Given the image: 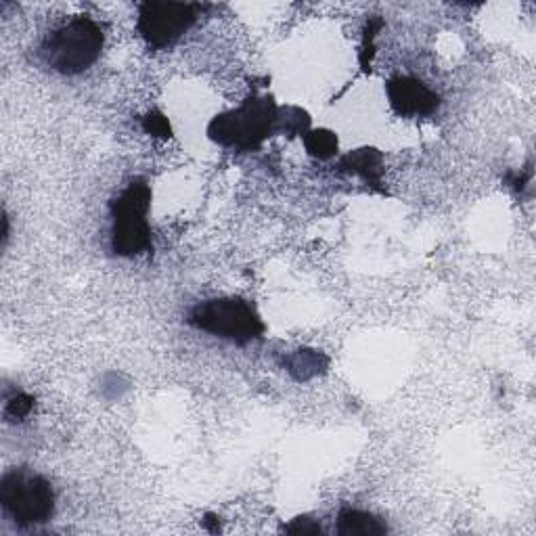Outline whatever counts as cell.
Wrapping results in <instances>:
<instances>
[{"label":"cell","instance_id":"cell-8","mask_svg":"<svg viewBox=\"0 0 536 536\" xmlns=\"http://www.w3.org/2000/svg\"><path fill=\"white\" fill-rule=\"evenodd\" d=\"M338 168H340V172L354 174V176L363 178V181L367 183V187H371L373 191L384 193V181H382V176H384V155L379 153L377 149L363 147V149L350 151L340 160Z\"/></svg>","mask_w":536,"mask_h":536},{"label":"cell","instance_id":"cell-7","mask_svg":"<svg viewBox=\"0 0 536 536\" xmlns=\"http://www.w3.org/2000/svg\"><path fill=\"white\" fill-rule=\"evenodd\" d=\"M386 95L400 118H430L440 107V97L413 76H394L386 84Z\"/></svg>","mask_w":536,"mask_h":536},{"label":"cell","instance_id":"cell-1","mask_svg":"<svg viewBox=\"0 0 536 536\" xmlns=\"http://www.w3.org/2000/svg\"><path fill=\"white\" fill-rule=\"evenodd\" d=\"M105 34L95 19L76 15L55 28L40 44V59L61 76H78L101 57Z\"/></svg>","mask_w":536,"mask_h":536},{"label":"cell","instance_id":"cell-5","mask_svg":"<svg viewBox=\"0 0 536 536\" xmlns=\"http://www.w3.org/2000/svg\"><path fill=\"white\" fill-rule=\"evenodd\" d=\"M187 323L197 331L239 346L260 340L266 329L256 308L243 298H214L199 302L189 310Z\"/></svg>","mask_w":536,"mask_h":536},{"label":"cell","instance_id":"cell-14","mask_svg":"<svg viewBox=\"0 0 536 536\" xmlns=\"http://www.w3.org/2000/svg\"><path fill=\"white\" fill-rule=\"evenodd\" d=\"M143 130L151 137H160V139H170L172 137V128L168 118L162 114V111H151L143 118Z\"/></svg>","mask_w":536,"mask_h":536},{"label":"cell","instance_id":"cell-11","mask_svg":"<svg viewBox=\"0 0 536 536\" xmlns=\"http://www.w3.org/2000/svg\"><path fill=\"white\" fill-rule=\"evenodd\" d=\"M327 356H323L321 352L317 350H298L294 356H289L287 361V367L289 371H296L300 369V373L296 375V379H308V377H315L321 373V369L327 367Z\"/></svg>","mask_w":536,"mask_h":536},{"label":"cell","instance_id":"cell-9","mask_svg":"<svg viewBox=\"0 0 536 536\" xmlns=\"http://www.w3.org/2000/svg\"><path fill=\"white\" fill-rule=\"evenodd\" d=\"M338 534L340 536H384L388 534V524L363 509H342L338 513Z\"/></svg>","mask_w":536,"mask_h":536},{"label":"cell","instance_id":"cell-10","mask_svg":"<svg viewBox=\"0 0 536 536\" xmlns=\"http://www.w3.org/2000/svg\"><path fill=\"white\" fill-rule=\"evenodd\" d=\"M304 145L308 155L317 160H331L333 155H338V137H335V132L327 130V128H319V130H308L304 134Z\"/></svg>","mask_w":536,"mask_h":536},{"label":"cell","instance_id":"cell-16","mask_svg":"<svg viewBox=\"0 0 536 536\" xmlns=\"http://www.w3.org/2000/svg\"><path fill=\"white\" fill-rule=\"evenodd\" d=\"M220 518L218 516H212V513H208L206 520H204V526L210 530V532H218L220 530Z\"/></svg>","mask_w":536,"mask_h":536},{"label":"cell","instance_id":"cell-6","mask_svg":"<svg viewBox=\"0 0 536 536\" xmlns=\"http://www.w3.org/2000/svg\"><path fill=\"white\" fill-rule=\"evenodd\" d=\"M201 11L204 7L189 3H141L137 28L149 49H170L195 26Z\"/></svg>","mask_w":536,"mask_h":536},{"label":"cell","instance_id":"cell-15","mask_svg":"<svg viewBox=\"0 0 536 536\" xmlns=\"http://www.w3.org/2000/svg\"><path fill=\"white\" fill-rule=\"evenodd\" d=\"M283 532H287V534H323V528L317 520L302 516V518L292 520L287 526H283Z\"/></svg>","mask_w":536,"mask_h":536},{"label":"cell","instance_id":"cell-3","mask_svg":"<svg viewBox=\"0 0 536 536\" xmlns=\"http://www.w3.org/2000/svg\"><path fill=\"white\" fill-rule=\"evenodd\" d=\"M151 187L143 178H134L124 191L111 201V250L116 256L132 258L153 248L151 227Z\"/></svg>","mask_w":536,"mask_h":536},{"label":"cell","instance_id":"cell-12","mask_svg":"<svg viewBox=\"0 0 536 536\" xmlns=\"http://www.w3.org/2000/svg\"><path fill=\"white\" fill-rule=\"evenodd\" d=\"M34 396L26 394V392H17L13 394L9 400H7V405H5V417L9 421H24L32 409H34Z\"/></svg>","mask_w":536,"mask_h":536},{"label":"cell","instance_id":"cell-13","mask_svg":"<svg viewBox=\"0 0 536 536\" xmlns=\"http://www.w3.org/2000/svg\"><path fill=\"white\" fill-rule=\"evenodd\" d=\"M384 28V21L379 17H371L367 21V28H365V36H363V51H361V65L363 70L367 72L369 65H371V57L375 53V38H377V32Z\"/></svg>","mask_w":536,"mask_h":536},{"label":"cell","instance_id":"cell-4","mask_svg":"<svg viewBox=\"0 0 536 536\" xmlns=\"http://www.w3.org/2000/svg\"><path fill=\"white\" fill-rule=\"evenodd\" d=\"M0 507L19 528L47 524L55 516L53 484L32 469H9L0 478Z\"/></svg>","mask_w":536,"mask_h":536},{"label":"cell","instance_id":"cell-2","mask_svg":"<svg viewBox=\"0 0 536 536\" xmlns=\"http://www.w3.org/2000/svg\"><path fill=\"white\" fill-rule=\"evenodd\" d=\"M277 132H281V109L271 97L245 99L208 124V137L216 145L235 151H254Z\"/></svg>","mask_w":536,"mask_h":536}]
</instances>
